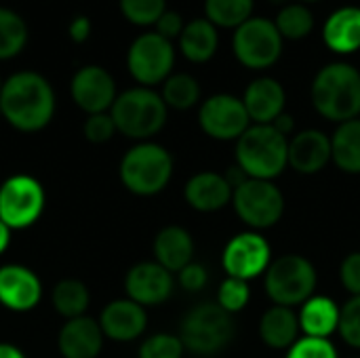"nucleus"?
<instances>
[{
	"instance_id": "1",
	"label": "nucleus",
	"mask_w": 360,
	"mask_h": 358,
	"mask_svg": "<svg viewBox=\"0 0 360 358\" xmlns=\"http://www.w3.org/2000/svg\"><path fill=\"white\" fill-rule=\"evenodd\" d=\"M55 108L57 97L51 82L34 70L15 72L2 84L0 114L6 124L21 133L46 129L55 116Z\"/></svg>"
},
{
	"instance_id": "2",
	"label": "nucleus",
	"mask_w": 360,
	"mask_h": 358,
	"mask_svg": "<svg viewBox=\"0 0 360 358\" xmlns=\"http://www.w3.org/2000/svg\"><path fill=\"white\" fill-rule=\"evenodd\" d=\"M314 110L331 122L360 118V70L346 61L323 65L310 84Z\"/></svg>"
},
{
	"instance_id": "3",
	"label": "nucleus",
	"mask_w": 360,
	"mask_h": 358,
	"mask_svg": "<svg viewBox=\"0 0 360 358\" xmlns=\"http://www.w3.org/2000/svg\"><path fill=\"white\" fill-rule=\"evenodd\" d=\"M236 167L251 179H276L289 167V137L272 124H251L234 148Z\"/></svg>"
},
{
	"instance_id": "4",
	"label": "nucleus",
	"mask_w": 360,
	"mask_h": 358,
	"mask_svg": "<svg viewBox=\"0 0 360 358\" xmlns=\"http://www.w3.org/2000/svg\"><path fill=\"white\" fill-rule=\"evenodd\" d=\"M110 116L120 135L135 141H150V137L165 129L169 108L158 91L148 87H133L118 93Z\"/></svg>"
},
{
	"instance_id": "5",
	"label": "nucleus",
	"mask_w": 360,
	"mask_h": 358,
	"mask_svg": "<svg viewBox=\"0 0 360 358\" xmlns=\"http://www.w3.org/2000/svg\"><path fill=\"white\" fill-rule=\"evenodd\" d=\"M173 156L156 141H137L124 152L118 165L122 186L135 196L160 194L173 177Z\"/></svg>"
},
{
	"instance_id": "6",
	"label": "nucleus",
	"mask_w": 360,
	"mask_h": 358,
	"mask_svg": "<svg viewBox=\"0 0 360 358\" xmlns=\"http://www.w3.org/2000/svg\"><path fill=\"white\" fill-rule=\"evenodd\" d=\"M234 317L228 314L217 302H200L194 306L179 325V340L186 352L196 357H215L226 350L234 340Z\"/></svg>"
},
{
	"instance_id": "7",
	"label": "nucleus",
	"mask_w": 360,
	"mask_h": 358,
	"mask_svg": "<svg viewBox=\"0 0 360 358\" xmlns=\"http://www.w3.org/2000/svg\"><path fill=\"white\" fill-rule=\"evenodd\" d=\"M316 268L314 264L297 253H287L272 260L264 274V287L274 306L295 308L306 304L316 291Z\"/></svg>"
},
{
	"instance_id": "8",
	"label": "nucleus",
	"mask_w": 360,
	"mask_h": 358,
	"mask_svg": "<svg viewBox=\"0 0 360 358\" xmlns=\"http://www.w3.org/2000/svg\"><path fill=\"white\" fill-rule=\"evenodd\" d=\"M285 40L276 23L268 17H251L234 30L232 51L240 65L249 70H268L283 55Z\"/></svg>"
},
{
	"instance_id": "9",
	"label": "nucleus",
	"mask_w": 360,
	"mask_h": 358,
	"mask_svg": "<svg viewBox=\"0 0 360 358\" xmlns=\"http://www.w3.org/2000/svg\"><path fill=\"white\" fill-rule=\"evenodd\" d=\"M46 209V192L42 184L27 175L17 173L0 184V219L11 230L32 228Z\"/></svg>"
},
{
	"instance_id": "10",
	"label": "nucleus",
	"mask_w": 360,
	"mask_h": 358,
	"mask_svg": "<svg viewBox=\"0 0 360 358\" xmlns=\"http://www.w3.org/2000/svg\"><path fill=\"white\" fill-rule=\"evenodd\" d=\"M175 68V46L158 32L139 34L127 51V70L139 87L162 84Z\"/></svg>"
},
{
	"instance_id": "11",
	"label": "nucleus",
	"mask_w": 360,
	"mask_h": 358,
	"mask_svg": "<svg viewBox=\"0 0 360 358\" xmlns=\"http://www.w3.org/2000/svg\"><path fill=\"white\" fill-rule=\"evenodd\" d=\"M232 207L243 224L259 232L281 222L285 213V196L274 181L249 177L234 188Z\"/></svg>"
},
{
	"instance_id": "12",
	"label": "nucleus",
	"mask_w": 360,
	"mask_h": 358,
	"mask_svg": "<svg viewBox=\"0 0 360 358\" xmlns=\"http://www.w3.org/2000/svg\"><path fill=\"white\" fill-rule=\"evenodd\" d=\"M198 124L205 135L217 141H236L249 127L251 118L243 97L232 93H215L200 103Z\"/></svg>"
},
{
	"instance_id": "13",
	"label": "nucleus",
	"mask_w": 360,
	"mask_h": 358,
	"mask_svg": "<svg viewBox=\"0 0 360 358\" xmlns=\"http://www.w3.org/2000/svg\"><path fill=\"white\" fill-rule=\"evenodd\" d=\"M221 264L228 276L240 281H253L272 264V249L270 243L255 230L240 232L228 241L221 253Z\"/></svg>"
},
{
	"instance_id": "14",
	"label": "nucleus",
	"mask_w": 360,
	"mask_h": 358,
	"mask_svg": "<svg viewBox=\"0 0 360 358\" xmlns=\"http://www.w3.org/2000/svg\"><path fill=\"white\" fill-rule=\"evenodd\" d=\"M70 95L78 110H82L86 116L110 112L116 97V80L114 76L101 68V65H82L76 70L70 82Z\"/></svg>"
},
{
	"instance_id": "15",
	"label": "nucleus",
	"mask_w": 360,
	"mask_h": 358,
	"mask_svg": "<svg viewBox=\"0 0 360 358\" xmlns=\"http://www.w3.org/2000/svg\"><path fill=\"white\" fill-rule=\"evenodd\" d=\"M175 289L173 274L156 262H139L124 276V293L143 308L165 304Z\"/></svg>"
},
{
	"instance_id": "16",
	"label": "nucleus",
	"mask_w": 360,
	"mask_h": 358,
	"mask_svg": "<svg viewBox=\"0 0 360 358\" xmlns=\"http://www.w3.org/2000/svg\"><path fill=\"white\" fill-rule=\"evenodd\" d=\"M42 302V281L38 274L21 264L0 266V306L23 314Z\"/></svg>"
},
{
	"instance_id": "17",
	"label": "nucleus",
	"mask_w": 360,
	"mask_h": 358,
	"mask_svg": "<svg viewBox=\"0 0 360 358\" xmlns=\"http://www.w3.org/2000/svg\"><path fill=\"white\" fill-rule=\"evenodd\" d=\"M99 327L105 340L116 344H129L139 340L148 329V312L143 306L135 304L129 298L114 300L103 306L99 314Z\"/></svg>"
},
{
	"instance_id": "18",
	"label": "nucleus",
	"mask_w": 360,
	"mask_h": 358,
	"mask_svg": "<svg viewBox=\"0 0 360 358\" xmlns=\"http://www.w3.org/2000/svg\"><path fill=\"white\" fill-rule=\"evenodd\" d=\"M105 335L99 321L93 317H78L65 321L57 333V350L63 358H97L103 350Z\"/></svg>"
},
{
	"instance_id": "19",
	"label": "nucleus",
	"mask_w": 360,
	"mask_h": 358,
	"mask_svg": "<svg viewBox=\"0 0 360 358\" xmlns=\"http://www.w3.org/2000/svg\"><path fill=\"white\" fill-rule=\"evenodd\" d=\"M331 162V137L321 129H304L289 139V167L300 175H316Z\"/></svg>"
},
{
	"instance_id": "20",
	"label": "nucleus",
	"mask_w": 360,
	"mask_h": 358,
	"mask_svg": "<svg viewBox=\"0 0 360 358\" xmlns=\"http://www.w3.org/2000/svg\"><path fill=\"white\" fill-rule=\"evenodd\" d=\"M234 188L226 175L217 171H200L186 181L184 198L186 203L200 213H215L221 211L232 203Z\"/></svg>"
},
{
	"instance_id": "21",
	"label": "nucleus",
	"mask_w": 360,
	"mask_h": 358,
	"mask_svg": "<svg viewBox=\"0 0 360 358\" xmlns=\"http://www.w3.org/2000/svg\"><path fill=\"white\" fill-rule=\"evenodd\" d=\"M243 103L251 118V124H272L287 103L285 87L270 76H259L249 82L243 95Z\"/></svg>"
},
{
	"instance_id": "22",
	"label": "nucleus",
	"mask_w": 360,
	"mask_h": 358,
	"mask_svg": "<svg viewBox=\"0 0 360 358\" xmlns=\"http://www.w3.org/2000/svg\"><path fill=\"white\" fill-rule=\"evenodd\" d=\"M323 40L338 55L360 51V6L346 4L335 8L323 25Z\"/></svg>"
},
{
	"instance_id": "23",
	"label": "nucleus",
	"mask_w": 360,
	"mask_h": 358,
	"mask_svg": "<svg viewBox=\"0 0 360 358\" xmlns=\"http://www.w3.org/2000/svg\"><path fill=\"white\" fill-rule=\"evenodd\" d=\"M152 253L156 264L167 268L171 274H177L194 262V238L181 226H167L154 236Z\"/></svg>"
},
{
	"instance_id": "24",
	"label": "nucleus",
	"mask_w": 360,
	"mask_h": 358,
	"mask_svg": "<svg viewBox=\"0 0 360 358\" xmlns=\"http://www.w3.org/2000/svg\"><path fill=\"white\" fill-rule=\"evenodd\" d=\"M300 319L293 308L272 306L259 319V338L272 350H289L300 340Z\"/></svg>"
},
{
	"instance_id": "25",
	"label": "nucleus",
	"mask_w": 360,
	"mask_h": 358,
	"mask_svg": "<svg viewBox=\"0 0 360 358\" xmlns=\"http://www.w3.org/2000/svg\"><path fill=\"white\" fill-rule=\"evenodd\" d=\"M342 308L327 295H312L306 304L300 306L297 319L300 329L308 338H323L329 340L340 329Z\"/></svg>"
},
{
	"instance_id": "26",
	"label": "nucleus",
	"mask_w": 360,
	"mask_h": 358,
	"mask_svg": "<svg viewBox=\"0 0 360 358\" xmlns=\"http://www.w3.org/2000/svg\"><path fill=\"white\" fill-rule=\"evenodd\" d=\"M177 46H179L181 55L188 61H192V63H207L217 53L219 32L205 17L192 19V21H188L184 25V32L177 38Z\"/></svg>"
},
{
	"instance_id": "27",
	"label": "nucleus",
	"mask_w": 360,
	"mask_h": 358,
	"mask_svg": "<svg viewBox=\"0 0 360 358\" xmlns=\"http://www.w3.org/2000/svg\"><path fill=\"white\" fill-rule=\"evenodd\" d=\"M331 162L348 175H360V118L338 124L331 135Z\"/></svg>"
},
{
	"instance_id": "28",
	"label": "nucleus",
	"mask_w": 360,
	"mask_h": 358,
	"mask_svg": "<svg viewBox=\"0 0 360 358\" xmlns=\"http://www.w3.org/2000/svg\"><path fill=\"white\" fill-rule=\"evenodd\" d=\"M51 304L63 321L84 317L91 306L89 287L78 279H63L51 291Z\"/></svg>"
},
{
	"instance_id": "29",
	"label": "nucleus",
	"mask_w": 360,
	"mask_h": 358,
	"mask_svg": "<svg viewBox=\"0 0 360 358\" xmlns=\"http://www.w3.org/2000/svg\"><path fill=\"white\" fill-rule=\"evenodd\" d=\"M160 97L169 110L186 112V110H192L200 101V84L192 74L177 72V74H171L162 82Z\"/></svg>"
},
{
	"instance_id": "30",
	"label": "nucleus",
	"mask_w": 360,
	"mask_h": 358,
	"mask_svg": "<svg viewBox=\"0 0 360 358\" xmlns=\"http://www.w3.org/2000/svg\"><path fill=\"white\" fill-rule=\"evenodd\" d=\"M255 0H205V19L215 27L236 30L253 17Z\"/></svg>"
},
{
	"instance_id": "31",
	"label": "nucleus",
	"mask_w": 360,
	"mask_h": 358,
	"mask_svg": "<svg viewBox=\"0 0 360 358\" xmlns=\"http://www.w3.org/2000/svg\"><path fill=\"white\" fill-rule=\"evenodd\" d=\"M27 23L25 19L6 6H0V61L17 57L27 44Z\"/></svg>"
},
{
	"instance_id": "32",
	"label": "nucleus",
	"mask_w": 360,
	"mask_h": 358,
	"mask_svg": "<svg viewBox=\"0 0 360 358\" xmlns=\"http://www.w3.org/2000/svg\"><path fill=\"white\" fill-rule=\"evenodd\" d=\"M274 23H276L283 40H302L314 30V15L310 13L308 4L291 2L278 11Z\"/></svg>"
},
{
	"instance_id": "33",
	"label": "nucleus",
	"mask_w": 360,
	"mask_h": 358,
	"mask_svg": "<svg viewBox=\"0 0 360 358\" xmlns=\"http://www.w3.org/2000/svg\"><path fill=\"white\" fill-rule=\"evenodd\" d=\"M122 17L139 27L156 25L167 11V0H118Z\"/></svg>"
},
{
	"instance_id": "34",
	"label": "nucleus",
	"mask_w": 360,
	"mask_h": 358,
	"mask_svg": "<svg viewBox=\"0 0 360 358\" xmlns=\"http://www.w3.org/2000/svg\"><path fill=\"white\" fill-rule=\"evenodd\" d=\"M139 358H184L186 348L175 333H154L139 346Z\"/></svg>"
},
{
	"instance_id": "35",
	"label": "nucleus",
	"mask_w": 360,
	"mask_h": 358,
	"mask_svg": "<svg viewBox=\"0 0 360 358\" xmlns=\"http://www.w3.org/2000/svg\"><path fill=\"white\" fill-rule=\"evenodd\" d=\"M249 300H251L249 283H247V281H240V279L228 276V279L219 285V289H217V300H215V302H217L228 314L234 317L236 312H240V310L247 308Z\"/></svg>"
},
{
	"instance_id": "36",
	"label": "nucleus",
	"mask_w": 360,
	"mask_h": 358,
	"mask_svg": "<svg viewBox=\"0 0 360 358\" xmlns=\"http://www.w3.org/2000/svg\"><path fill=\"white\" fill-rule=\"evenodd\" d=\"M338 331L348 346L360 350V295H352L344 304Z\"/></svg>"
},
{
	"instance_id": "37",
	"label": "nucleus",
	"mask_w": 360,
	"mask_h": 358,
	"mask_svg": "<svg viewBox=\"0 0 360 358\" xmlns=\"http://www.w3.org/2000/svg\"><path fill=\"white\" fill-rule=\"evenodd\" d=\"M287 358H340V354L331 340L304 335L287 350Z\"/></svg>"
},
{
	"instance_id": "38",
	"label": "nucleus",
	"mask_w": 360,
	"mask_h": 358,
	"mask_svg": "<svg viewBox=\"0 0 360 358\" xmlns=\"http://www.w3.org/2000/svg\"><path fill=\"white\" fill-rule=\"evenodd\" d=\"M82 133H84L86 141L101 146V143H108L118 131H116V124H114L110 112H101V114L86 116V120L82 124Z\"/></svg>"
},
{
	"instance_id": "39",
	"label": "nucleus",
	"mask_w": 360,
	"mask_h": 358,
	"mask_svg": "<svg viewBox=\"0 0 360 358\" xmlns=\"http://www.w3.org/2000/svg\"><path fill=\"white\" fill-rule=\"evenodd\" d=\"M207 283H209V270L198 262H192L184 270L177 272V285L188 293L202 291L207 287Z\"/></svg>"
},
{
	"instance_id": "40",
	"label": "nucleus",
	"mask_w": 360,
	"mask_h": 358,
	"mask_svg": "<svg viewBox=\"0 0 360 358\" xmlns=\"http://www.w3.org/2000/svg\"><path fill=\"white\" fill-rule=\"evenodd\" d=\"M340 281L350 295H360V251L346 255L340 266Z\"/></svg>"
},
{
	"instance_id": "41",
	"label": "nucleus",
	"mask_w": 360,
	"mask_h": 358,
	"mask_svg": "<svg viewBox=\"0 0 360 358\" xmlns=\"http://www.w3.org/2000/svg\"><path fill=\"white\" fill-rule=\"evenodd\" d=\"M184 25H186V21H184V17L177 13V11H165L162 13V17L156 21V30L154 32H158L160 36H165L167 40H171L173 42V38H179V34L184 32Z\"/></svg>"
},
{
	"instance_id": "42",
	"label": "nucleus",
	"mask_w": 360,
	"mask_h": 358,
	"mask_svg": "<svg viewBox=\"0 0 360 358\" xmlns=\"http://www.w3.org/2000/svg\"><path fill=\"white\" fill-rule=\"evenodd\" d=\"M91 30H93L91 19L84 17V15H76V17L70 21V25H68V36H70L76 44H82V42L89 40Z\"/></svg>"
},
{
	"instance_id": "43",
	"label": "nucleus",
	"mask_w": 360,
	"mask_h": 358,
	"mask_svg": "<svg viewBox=\"0 0 360 358\" xmlns=\"http://www.w3.org/2000/svg\"><path fill=\"white\" fill-rule=\"evenodd\" d=\"M272 127H274L276 131H281L285 137H289V135L293 133V129H295V118H293V116H289L287 112H283V114L272 122Z\"/></svg>"
},
{
	"instance_id": "44",
	"label": "nucleus",
	"mask_w": 360,
	"mask_h": 358,
	"mask_svg": "<svg viewBox=\"0 0 360 358\" xmlns=\"http://www.w3.org/2000/svg\"><path fill=\"white\" fill-rule=\"evenodd\" d=\"M11 234H13V230L0 219V255L8 249V245H11Z\"/></svg>"
},
{
	"instance_id": "45",
	"label": "nucleus",
	"mask_w": 360,
	"mask_h": 358,
	"mask_svg": "<svg viewBox=\"0 0 360 358\" xmlns=\"http://www.w3.org/2000/svg\"><path fill=\"white\" fill-rule=\"evenodd\" d=\"M0 358H25V354L13 344H0Z\"/></svg>"
},
{
	"instance_id": "46",
	"label": "nucleus",
	"mask_w": 360,
	"mask_h": 358,
	"mask_svg": "<svg viewBox=\"0 0 360 358\" xmlns=\"http://www.w3.org/2000/svg\"><path fill=\"white\" fill-rule=\"evenodd\" d=\"M295 2H302V4H312V2H319V0H295Z\"/></svg>"
},
{
	"instance_id": "47",
	"label": "nucleus",
	"mask_w": 360,
	"mask_h": 358,
	"mask_svg": "<svg viewBox=\"0 0 360 358\" xmlns=\"http://www.w3.org/2000/svg\"><path fill=\"white\" fill-rule=\"evenodd\" d=\"M270 2H274V4H283L285 0H270Z\"/></svg>"
},
{
	"instance_id": "48",
	"label": "nucleus",
	"mask_w": 360,
	"mask_h": 358,
	"mask_svg": "<svg viewBox=\"0 0 360 358\" xmlns=\"http://www.w3.org/2000/svg\"><path fill=\"white\" fill-rule=\"evenodd\" d=\"M2 84H4V80H2V76H0V91H2Z\"/></svg>"
},
{
	"instance_id": "49",
	"label": "nucleus",
	"mask_w": 360,
	"mask_h": 358,
	"mask_svg": "<svg viewBox=\"0 0 360 358\" xmlns=\"http://www.w3.org/2000/svg\"><path fill=\"white\" fill-rule=\"evenodd\" d=\"M356 358H360V357H356Z\"/></svg>"
}]
</instances>
